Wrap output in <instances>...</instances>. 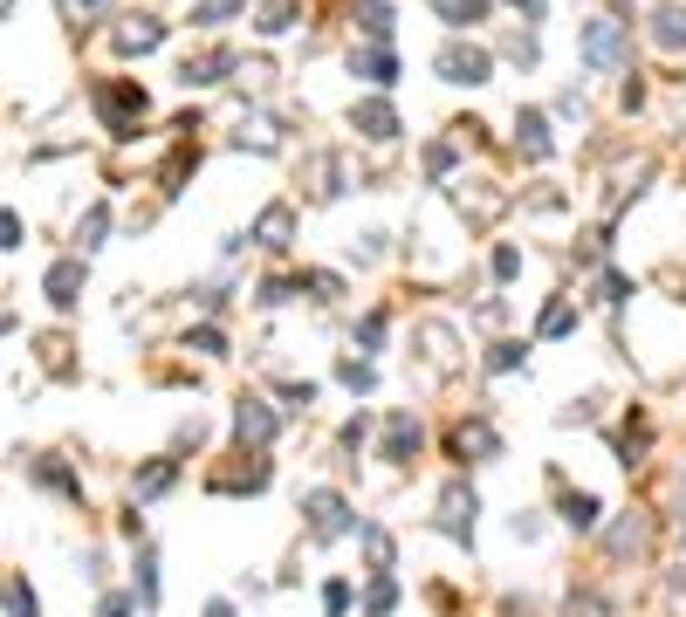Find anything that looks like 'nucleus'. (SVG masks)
<instances>
[{"label": "nucleus", "mask_w": 686, "mask_h": 617, "mask_svg": "<svg viewBox=\"0 0 686 617\" xmlns=\"http://www.w3.org/2000/svg\"><path fill=\"white\" fill-rule=\"evenodd\" d=\"M186 350H199V357H227V337L213 322H199V329H186Z\"/></svg>", "instance_id": "nucleus-27"}, {"label": "nucleus", "mask_w": 686, "mask_h": 617, "mask_svg": "<svg viewBox=\"0 0 686 617\" xmlns=\"http://www.w3.org/2000/svg\"><path fill=\"white\" fill-rule=\"evenodd\" d=\"M337 378H344L350 391H371V385H378V370H371V364H357V357H344V364H337Z\"/></svg>", "instance_id": "nucleus-29"}, {"label": "nucleus", "mask_w": 686, "mask_h": 617, "mask_svg": "<svg viewBox=\"0 0 686 617\" xmlns=\"http://www.w3.org/2000/svg\"><path fill=\"white\" fill-rule=\"evenodd\" d=\"M350 76H365V82H398V62H391V49H365V56H350Z\"/></svg>", "instance_id": "nucleus-15"}, {"label": "nucleus", "mask_w": 686, "mask_h": 617, "mask_svg": "<svg viewBox=\"0 0 686 617\" xmlns=\"http://www.w3.org/2000/svg\"><path fill=\"white\" fill-rule=\"evenodd\" d=\"M233 49H207V56H186L179 62V82H186V90H213V82H227L233 76Z\"/></svg>", "instance_id": "nucleus-6"}, {"label": "nucleus", "mask_w": 686, "mask_h": 617, "mask_svg": "<svg viewBox=\"0 0 686 617\" xmlns=\"http://www.w3.org/2000/svg\"><path fill=\"white\" fill-rule=\"evenodd\" d=\"M398 604V584H391V569H371V590H365V617H391Z\"/></svg>", "instance_id": "nucleus-20"}, {"label": "nucleus", "mask_w": 686, "mask_h": 617, "mask_svg": "<svg viewBox=\"0 0 686 617\" xmlns=\"http://www.w3.org/2000/svg\"><path fill=\"white\" fill-rule=\"evenodd\" d=\"M474 487H447V494H439V535H454V543H474Z\"/></svg>", "instance_id": "nucleus-5"}, {"label": "nucleus", "mask_w": 686, "mask_h": 617, "mask_svg": "<svg viewBox=\"0 0 686 617\" xmlns=\"http://www.w3.org/2000/svg\"><path fill=\"white\" fill-rule=\"evenodd\" d=\"M433 69L447 76V82H467V90H474V82H488V76H495L488 49H474V41H447V49L433 56Z\"/></svg>", "instance_id": "nucleus-4"}, {"label": "nucleus", "mask_w": 686, "mask_h": 617, "mask_svg": "<svg viewBox=\"0 0 686 617\" xmlns=\"http://www.w3.org/2000/svg\"><path fill=\"white\" fill-rule=\"evenodd\" d=\"M289 21H296V0H268V8H261V21H255V28H261V34H281V28H289Z\"/></svg>", "instance_id": "nucleus-28"}, {"label": "nucleus", "mask_w": 686, "mask_h": 617, "mask_svg": "<svg viewBox=\"0 0 686 617\" xmlns=\"http://www.w3.org/2000/svg\"><path fill=\"white\" fill-rule=\"evenodd\" d=\"M357 344H365V350H378V344H385V316H378V309L357 322Z\"/></svg>", "instance_id": "nucleus-34"}, {"label": "nucleus", "mask_w": 686, "mask_h": 617, "mask_svg": "<svg viewBox=\"0 0 686 617\" xmlns=\"http://www.w3.org/2000/svg\"><path fill=\"white\" fill-rule=\"evenodd\" d=\"M233 8H240V0H199V8H192V21H199V28H213V21H227Z\"/></svg>", "instance_id": "nucleus-32"}, {"label": "nucleus", "mask_w": 686, "mask_h": 617, "mask_svg": "<svg viewBox=\"0 0 686 617\" xmlns=\"http://www.w3.org/2000/svg\"><path fill=\"white\" fill-rule=\"evenodd\" d=\"M508 56H515L521 69H536V56H543V49H536V34H515V41H508Z\"/></svg>", "instance_id": "nucleus-35"}, {"label": "nucleus", "mask_w": 686, "mask_h": 617, "mask_svg": "<svg viewBox=\"0 0 686 617\" xmlns=\"http://www.w3.org/2000/svg\"><path fill=\"white\" fill-rule=\"evenodd\" d=\"M597 288H604V302H625V296H632V281H625V275H604Z\"/></svg>", "instance_id": "nucleus-40"}, {"label": "nucleus", "mask_w": 686, "mask_h": 617, "mask_svg": "<svg viewBox=\"0 0 686 617\" xmlns=\"http://www.w3.org/2000/svg\"><path fill=\"white\" fill-rule=\"evenodd\" d=\"M289 233H296V206H289V199H275L268 213L255 220V233H248V240H261V247H275V255H281V247H289Z\"/></svg>", "instance_id": "nucleus-10"}, {"label": "nucleus", "mask_w": 686, "mask_h": 617, "mask_svg": "<svg viewBox=\"0 0 686 617\" xmlns=\"http://www.w3.org/2000/svg\"><path fill=\"white\" fill-rule=\"evenodd\" d=\"M563 521H570L577 535H584V528H597V494H584V487H570V494H563Z\"/></svg>", "instance_id": "nucleus-19"}, {"label": "nucleus", "mask_w": 686, "mask_h": 617, "mask_svg": "<svg viewBox=\"0 0 686 617\" xmlns=\"http://www.w3.org/2000/svg\"><path fill=\"white\" fill-rule=\"evenodd\" d=\"M302 515H309V535H316V543H344V535L357 528L350 508H344V494H330V487H316L309 501H302Z\"/></svg>", "instance_id": "nucleus-2"}, {"label": "nucleus", "mask_w": 686, "mask_h": 617, "mask_svg": "<svg viewBox=\"0 0 686 617\" xmlns=\"http://www.w3.org/2000/svg\"><path fill=\"white\" fill-rule=\"evenodd\" d=\"M584 62L604 76V69H618L625 62V21H612V14H597V21H584Z\"/></svg>", "instance_id": "nucleus-3"}, {"label": "nucleus", "mask_w": 686, "mask_h": 617, "mask_svg": "<svg viewBox=\"0 0 686 617\" xmlns=\"http://www.w3.org/2000/svg\"><path fill=\"white\" fill-rule=\"evenodd\" d=\"M62 8H69V14H90V21H103V14H110V0H62Z\"/></svg>", "instance_id": "nucleus-38"}, {"label": "nucleus", "mask_w": 686, "mask_h": 617, "mask_svg": "<svg viewBox=\"0 0 686 617\" xmlns=\"http://www.w3.org/2000/svg\"><path fill=\"white\" fill-rule=\"evenodd\" d=\"M454 452H480V460H495V452H501V432H495L488 419H467V426L454 432Z\"/></svg>", "instance_id": "nucleus-13"}, {"label": "nucleus", "mask_w": 686, "mask_h": 617, "mask_svg": "<svg viewBox=\"0 0 686 617\" xmlns=\"http://www.w3.org/2000/svg\"><path fill=\"white\" fill-rule=\"evenodd\" d=\"M433 14L447 21V28H474L480 14H488V0H433Z\"/></svg>", "instance_id": "nucleus-21"}, {"label": "nucleus", "mask_w": 686, "mask_h": 617, "mask_svg": "<svg viewBox=\"0 0 686 617\" xmlns=\"http://www.w3.org/2000/svg\"><path fill=\"white\" fill-rule=\"evenodd\" d=\"M426 172L447 179V172H454V145H433V151H426Z\"/></svg>", "instance_id": "nucleus-36"}, {"label": "nucleus", "mask_w": 686, "mask_h": 617, "mask_svg": "<svg viewBox=\"0 0 686 617\" xmlns=\"http://www.w3.org/2000/svg\"><path fill=\"white\" fill-rule=\"evenodd\" d=\"M357 28H365L371 41H391V8L385 0H357Z\"/></svg>", "instance_id": "nucleus-22"}, {"label": "nucleus", "mask_w": 686, "mask_h": 617, "mask_svg": "<svg viewBox=\"0 0 686 617\" xmlns=\"http://www.w3.org/2000/svg\"><path fill=\"white\" fill-rule=\"evenodd\" d=\"M653 41H659V49H686V14H679V8H659Z\"/></svg>", "instance_id": "nucleus-23"}, {"label": "nucleus", "mask_w": 686, "mask_h": 617, "mask_svg": "<svg viewBox=\"0 0 686 617\" xmlns=\"http://www.w3.org/2000/svg\"><path fill=\"white\" fill-rule=\"evenodd\" d=\"M97 617H131V597H103V604H97Z\"/></svg>", "instance_id": "nucleus-42"}, {"label": "nucleus", "mask_w": 686, "mask_h": 617, "mask_svg": "<svg viewBox=\"0 0 686 617\" xmlns=\"http://www.w3.org/2000/svg\"><path fill=\"white\" fill-rule=\"evenodd\" d=\"M0 247H21V213H14V206L0 213Z\"/></svg>", "instance_id": "nucleus-37"}, {"label": "nucleus", "mask_w": 686, "mask_h": 617, "mask_svg": "<svg viewBox=\"0 0 686 617\" xmlns=\"http://www.w3.org/2000/svg\"><path fill=\"white\" fill-rule=\"evenodd\" d=\"M322 610H330V617L350 610V584H344V576H337V584H322Z\"/></svg>", "instance_id": "nucleus-33"}, {"label": "nucleus", "mask_w": 686, "mask_h": 617, "mask_svg": "<svg viewBox=\"0 0 686 617\" xmlns=\"http://www.w3.org/2000/svg\"><path fill=\"white\" fill-rule=\"evenodd\" d=\"M42 288H49L56 309H76V302H83V255H62V261L42 275Z\"/></svg>", "instance_id": "nucleus-7"}, {"label": "nucleus", "mask_w": 686, "mask_h": 617, "mask_svg": "<svg viewBox=\"0 0 686 617\" xmlns=\"http://www.w3.org/2000/svg\"><path fill=\"white\" fill-rule=\"evenodd\" d=\"M158 41H166V21L138 14V21H125V28H117V56H151Z\"/></svg>", "instance_id": "nucleus-11"}, {"label": "nucleus", "mask_w": 686, "mask_h": 617, "mask_svg": "<svg viewBox=\"0 0 686 617\" xmlns=\"http://www.w3.org/2000/svg\"><path fill=\"white\" fill-rule=\"evenodd\" d=\"M28 480H42L49 494H69V501H83V480H76L62 460H28Z\"/></svg>", "instance_id": "nucleus-14"}, {"label": "nucleus", "mask_w": 686, "mask_h": 617, "mask_svg": "<svg viewBox=\"0 0 686 617\" xmlns=\"http://www.w3.org/2000/svg\"><path fill=\"white\" fill-rule=\"evenodd\" d=\"M8 617H42V604H34V590H28V576H21V569L8 576Z\"/></svg>", "instance_id": "nucleus-26"}, {"label": "nucleus", "mask_w": 686, "mask_h": 617, "mask_svg": "<svg viewBox=\"0 0 686 617\" xmlns=\"http://www.w3.org/2000/svg\"><path fill=\"white\" fill-rule=\"evenodd\" d=\"M515 364H529V344H495L488 350V370H515Z\"/></svg>", "instance_id": "nucleus-30"}, {"label": "nucleus", "mask_w": 686, "mask_h": 617, "mask_svg": "<svg viewBox=\"0 0 686 617\" xmlns=\"http://www.w3.org/2000/svg\"><path fill=\"white\" fill-rule=\"evenodd\" d=\"M495 275H501V281L521 275V255H515V247H495Z\"/></svg>", "instance_id": "nucleus-39"}, {"label": "nucleus", "mask_w": 686, "mask_h": 617, "mask_svg": "<svg viewBox=\"0 0 686 617\" xmlns=\"http://www.w3.org/2000/svg\"><path fill=\"white\" fill-rule=\"evenodd\" d=\"M570 329H577V302L556 296V302L543 309V322H536V337H570Z\"/></svg>", "instance_id": "nucleus-18"}, {"label": "nucleus", "mask_w": 686, "mask_h": 617, "mask_svg": "<svg viewBox=\"0 0 686 617\" xmlns=\"http://www.w3.org/2000/svg\"><path fill=\"white\" fill-rule=\"evenodd\" d=\"M138 604H145V610L158 604V563H151V556H138Z\"/></svg>", "instance_id": "nucleus-31"}, {"label": "nucleus", "mask_w": 686, "mask_h": 617, "mask_svg": "<svg viewBox=\"0 0 686 617\" xmlns=\"http://www.w3.org/2000/svg\"><path fill=\"white\" fill-rule=\"evenodd\" d=\"M281 398H289V405H302V411H309V398H316V385H296V378H289V385H281Z\"/></svg>", "instance_id": "nucleus-41"}, {"label": "nucleus", "mask_w": 686, "mask_h": 617, "mask_svg": "<svg viewBox=\"0 0 686 617\" xmlns=\"http://www.w3.org/2000/svg\"><path fill=\"white\" fill-rule=\"evenodd\" d=\"M207 617H233V604H207Z\"/></svg>", "instance_id": "nucleus-43"}, {"label": "nucleus", "mask_w": 686, "mask_h": 617, "mask_svg": "<svg viewBox=\"0 0 686 617\" xmlns=\"http://www.w3.org/2000/svg\"><path fill=\"white\" fill-rule=\"evenodd\" d=\"M515 8H529V14H536V8H543V0H515Z\"/></svg>", "instance_id": "nucleus-44"}, {"label": "nucleus", "mask_w": 686, "mask_h": 617, "mask_svg": "<svg viewBox=\"0 0 686 617\" xmlns=\"http://www.w3.org/2000/svg\"><path fill=\"white\" fill-rule=\"evenodd\" d=\"M350 123H357V138H371V145H391V138H398V110H391L385 97L357 103V110H350Z\"/></svg>", "instance_id": "nucleus-8"}, {"label": "nucleus", "mask_w": 686, "mask_h": 617, "mask_svg": "<svg viewBox=\"0 0 686 617\" xmlns=\"http://www.w3.org/2000/svg\"><path fill=\"white\" fill-rule=\"evenodd\" d=\"M103 233H110V206H90V213H83V227H76V240H83V255H97V247H103Z\"/></svg>", "instance_id": "nucleus-25"}, {"label": "nucleus", "mask_w": 686, "mask_h": 617, "mask_svg": "<svg viewBox=\"0 0 686 617\" xmlns=\"http://www.w3.org/2000/svg\"><path fill=\"white\" fill-rule=\"evenodd\" d=\"M233 432L248 439V446H268V439H275V411H268V398H240V405H233Z\"/></svg>", "instance_id": "nucleus-9"}, {"label": "nucleus", "mask_w": 686, "mask_h": 617, "mask_svg": "<svg viewBox=\"0 0 686 617\" xmlns=\"http://www.w3.org/2000/svg\"><path fill=\"white\" fill-rule=\"evenodd\" d=\"M515 131H521V151H529V158H549V151H556V145H549L543 110H521V117H515Z\"/></svg>", "instance_id": "nucleus-17"}, {"label": "nucleus", "mask_w": 686, "mask_h": 617, "mask_svg": "<svg viewBox=\"0 0 686 617\" xmlns=\"http://www.w3.org/2000/svg\"><path fill=\"white\" fill-rule=\"evenodd\" d=\"M412 452H419V419H406V411H398V419L385 426V452H378V460H391V467H406Z\"/></svg>", "instance_id": "nucleus-12"}, {"label": "nucleus", "mask_w": 686, "mask_h": 617, "mask_svg": "<svg viewBox=\"0 0 686 617\" xmlns=\"http://www.w3.org/2000/svg\"><path fill=\"white\" fill-rule=\"evenodd\" d=\"M90 103H97V117H103V131L110 138H138V123H145V90L138 82H125V76H103L97 90H90Z\"/></svg>", "instance_id": "nucleus-1"}, {"label": "nucleus", "mask_w": 686, "mask_h": 617, "mask_svg": "<svg viewBox=\"0 0 686 617\" xmlns=\"http://www.w3.org/2000/svg\"><path fill=\"white\" fill-rule=\"evenodd\" d=\"M172 480H179V460H151V467L131 480V494H138V501H158V494H166Z\"/></svg>", "instance_id": "nucleus-16"}, {"label": "nucleus", "mask_w": 686, "mask_h": 617, "mask_svg": "<svg viewBox=\"0 0 686 617\" xmlns=\"http://www.w3.org/2000/svg\"><path fill=\"white\" fill-rule=\"evenodd\" d=\"M357 543H365L371 569H391V535H385V528H371V521H357Z\"/></svg>", "instance_id": "nucleus-24"}]
</instances>
